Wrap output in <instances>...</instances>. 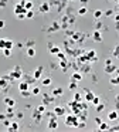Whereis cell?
Wrapping results in <instances>:
<instances>
[{"label": "cell", "mask_w": 119, "mask_h": 132, "mask_svg": "<svg viewBox=\"0 0 119 132\" xmlns=\"http://www.w3.org/2000/svg\"><path fill=\"white\" fill-rule=\"evenodd\" d=\"M81 100H82V97H81V94H78V92H75V94H74V101H77V102H81Z\"/></svg>", "instance_id": "cell-32"}, {"label": "cell", "mask_w": 119, "mask_h": 132, "mask_svg": "<svg viewBox=\"0 0 119 132\" xmlns=\"http://www.w3.org/2000/svg\"><path fill=\"white\" fill-rule=\"evenodd\" d=\"M20 92H21V97H24V98H27V97H30V95H33L31 91H29V89H27V91H20Z\"/></svg>", "instance_id": "cell-30"}, {"label": "cell", "mask_w": 119, "mask_h": 132, "mask_svg": "<svg viewBox=\"0 0 119 132\" xmlns=\"http://www.w3.org/2000/svg\"><path fill=\"white\" fill-rule=\"evenodd\" d=\"M79 1H81L82 4H85V3H88V0H79Z\"/></svg>", "instance_id": "cell-55"}, {"label": "cell", "mask_w": 119, "mask_h": 132, "mask_svg": "<svg viewBox=\"0 0 119 132\" xmlns=\"http://www.w3.org/2000/svg\"><path fill=\"white\" fill-rule=\"evenodd\" d=\"M99 101H101V100H99V97H94V100H92L91 102H92L94 105H95V107H96V105L99 104Z\"/></svg>", "instance_id": "cell-39"}, {"label": "cell", "mask_w": 119, "mask_h": 132, "mask_svg": "<svg viewBox=\"0 0 119 132\" xmlns=\"http://www.w3.org/2000/svg\"><path fill=\"white\" fill-rule=\"evenodd\" d=\"M17 19H20V20H23V19H26V14H17Z\"/></svg>", "instance_id": "cell-52"}, {"label": "cell", "mask_w": 119, "mask_h": 132, "mask_svg": "<svg viewBox=\"0 0 119 132\" xmlns=\"http://www.w3.org/2000/svg\"><path fill=\"white\" fill-rule=\"evenodd\" d=\"M27 13V10L24 9V6H21L20 3H17L14 6V14L17 16V14H26Z\"/></svg>", "instance_id": "cell-3"}, {"label": "cell", "mask_w": 119, "mask_h": 132, "mask_svg": "<svg viewBox=\"0 0 119 132\" xmlns=\"http://www.w3.org/2000/svg\"><path fill=\"white\" fill-rule=\"evenodd\" d=\"M47 128H48L50 131H53V129H57V128H58L57 119H50V121H48V125H47Z\"/></svg>", "instance_id": "cell-6"}, {"label": "cell", "mask_w": 119, "mask_h": 132, "mask_svg": "<svg viewBox=\"0 0 119 132\" xmlns=\"http://www.w3.org/2000/svg\"><path fill=\"white\" fill-rule=\"evenodd\" d=\"M4 105H6V107H14V105H16L14 98H10V97H6V98H4Z\"/></svg>", "instance_id": "cell-12"}, {"label": "cell", "mask_w": 119, "mask_h": 132, "mask_svg": "<svg viewBox=\"0 0 119 132\" xmlns=\"http://www.w3.org/2000/svg\"><path fill=\"white\" fill-rule=\"evenodd\" d=\"M37 111H38V112H41V114H44V112H45V105H44V104L38 105V107H37Z\"/></svg>", "instance_id": "cell-33"}, {"label": "cell", "mask_w": 119, "mask_h": 132, "mask_svg": "<svg viewBox=\"0 0 119 132\" xmlns=\"http://www.w3.org/2000/svg\"><path fill=\"white\" fill-rule=\"evenodd\" d=\"M115 21H116V23H119V14L115 16Z\"/></svg>", "instance_id": "cell-54"}, {"label": "cell", "mask_w": 119, "mask_h": 132, "mask_svg": "<svg viewBox=\"0 0 119 132\" xmlns=\"http://www.w3.org/2000/svg\"><path fill=\"white\" fill-rule=\"evenodd\" d=\"M109 81H111V84H112V85H119V75H118V77H115V78H111Z\"/></svg>", "instance_id": "cell-27"}, {"label": "cell", "mask_w": 119, "mask_h": 132, "mask_svg": "<svg viewBox=\"0 0 119 132\" xmlns=\"http://www.w3.org/2000/svg\"><path fill=\"white\" fill-rule=\"evenodd\" d=\"M53 101H54V97H53V95H48V94H44V95H43V104H44V105L53 102Z\"/></svg>", "instance_id": "cell-11"}, {"label": "cell", "mask_w": 119, "mask_h": 132, "mask_svg": "<svg viewBox=\"0 0 119 132\" xmlns=\"http://www.w3.org/2000/svg\"><path fill=\"white\" fill-rule=\"evenodd\" d=\"M82 80V74L78 73V71H75L72 75H71V81H74V82H79Z\"/></svg>", "instance_id": "cell-8"}, {"label": "cell", "mask_w": 119, "mask_h": 132, "mask_svg": "<svg viewBox=\"0 0 119 132\" xmlns=\"http://www.w3.org/2000/svg\"><path fill=\"white\" fill-rule=\"evenodd\" d=\"M27 56L31 57V58L36 56V50H34V47H29V48H27Z\"/></svg>", "instance_id": "cell-21"}, {"label": "cell", "mask_w": 119, "mask_h": 132, "mask_svg": "<svg viewBox=\"0 0 119 132\" xmlns=\"http://www.w3.org/2000/svg\"><path fill=\"white\" fill-rule=\"evenodd\" d=\"M6 118H7V115H6V114H0V122H3Z\"/></svg>", "instance_id": "cell-46"}, {"label": "cell", "mask_w": 119, "mask_h": 132, "mask_svg": "<svg viewBox=\"0 0 119 132\" xmlns=\"http://www.w3.org/2000/svg\"><path fill=\"white\" fill-rule=\"evenodd\" d=\"M4 44H6V38H0V50L4 48Z\"/></svg>", "instance_id": "cell-40"}, {"label": "cell", "mask_w": 119, "mask_h": 132, "mask_svg": "<svg viewBox=\"0 0 119 132\" xmlns=\"http://www.w3.org/2000/svg\"><path fill=\"white\" fill-rule=\"evenodd\" d=\"M29 88H30V84L27 81H21V82L18 84V89H20V91H27Z\"/></svg>", "instance_id": "cell-13"}, {"label": "cell", "mask_w": 119, "mask_h": 132, "mask_svg": "<svg viewBox=\"0 0 119 132\" xmlns=\"http://www.w3.org/2000/svg\"><path fill=\"white\" fill-rule=\"evenodd\" d=\"M109 64H112V60H111V58H106V61H105V65H109Z\"/></svg>", "instance_id": "cell-51"}, {"label": "cell", "mask_w": 119, "mask_h": 132, "mask_svg": "<svg viewBox=\"0 0 119 132\" xmlns=\"http://www.w3.org/2000/svg\"><path fill=\"white\" fill-rule=\"evenodd\" d=\"M41 84H43V85H45V87H48V85L51 84V78H44V80L41 81Z\"/></svg>", "instance_id": "cell-31"}, {"label": "cell", "mask_w": 119, "mask_h": 132, "mask_svg": "<svg viewBox=\"0 0 119 132\" xmlns=\"http://www.w3.org/2000/svg\"><path fill=\"white\" fill-rule=\"evenodd\" d=\"M92 38H94V41L101 43V41H102V33H101L99 30H95V31H94V34H92Z\"/></svg>", "instance_id": "cell-5"}, {"label": "cell", "mask_w": 119, "mask_h": 132, "mask_svg": "<svg viewBox=\"0 0 119 132\" xmlns=\"http://www.w3.org/2000/svg\"><path fill=\"white\" fill-rule=\"evenodd\" d=\"M16 45H17L18 48H21V47H24V44H23V43H17V44H16Z\"/></svg>", "instance_id": "cell-53"}, {"label": "cell", "mask_w": 119, "mask_h": 132, "mask_svg": "<svg viewBox=\"0 0 119 132\" xmlns=\"http://www.w3.org/2000/svg\"><path fill=\"white\" fill-rule=\"evenodd\" d=\"M102 14H104L102 10H95V12H94V17H95V19H99Z\"/></svg>", "instance_id": "cell-34"}, {"label": "cell", "mask_w": 119, "mask_h": 132, "mask_svg": "<svg viewBox=\"0 0 119 132\" xmlns=\"http://www.w3.org/2000/svg\"><path fill=\"white\" fill-rule=\"evenodd\" d=\"M101 122H102V119H101L99 117H96V118H95V124H96V125H99Z\"/></svg>", "instance_id": "cell-48"}, {"label": "cell", "mask_w": 119, "mask_h": 132, "mask_svg": "<svg viewBox=\"0 0 119 132\" xmlns=\"http://www.w3.org/2000/svg\"><path fill=\"white\" fill-rule=\"evenodd\" d=\"M3 54H4V57H12V50L10 48H3Z\"/></svg>", "instance_id": "cell-26"}, {"label": "cell", "mask_w": 119, "mask_h": 132, "mask_svg": "<svg viewBox=\"0 0 119 132\" xmlns=\"http://www.w3.org/2000/svg\"><path fill=\"white\" fill-rule=\"evenodd\" d=\"M23 117H24L23 112H16V118H17V119H23Z\"/></svg>", "instance_id": "cell-44"}, {"label": "cell", "mask_w": 119, "mask_h": 132, "mask_svg": "<svg viewBox=\"0 0 119 132\" xmlns=\"http://www.w3.org/2000/svg\"><path fill=\"white\" fill-rule=\"evenodd\" d=\"M99 131H109V125L105 124V122H101L99 124Z\"/></svg>", "instance_id": "cell-23"}, {"label": "cell", "mask_w": 119, "mask_h": 132, "mask_svg": "<svg viewBox=\"0 0 119 132\" xmlns=\"http://www.w3.org/2000/svg\"><path fill=\"white\" fill-rule=\"evenodd\" d=\"M4 26H6V21L4 20H0V29H4Z\"/></svg>", "instance_id": "cell-49"}, {"label": "cell", "mask_w": 119, "mask_h": 132, "mask_svg": "<svg viewBox=\"0 0 119 132\" xmlns=\"http://www.w3.org/2000/svg\"><path fill=\"white\" fill-rule=\"evenodd\" d=\"M13 45H14V43L12 41V40H6V44H4V48H13Z\"/></svg>", "instance_id": "cell-24"}, {"label": "cell", "mask_w": 119, "mask_h": 132, "mask_svg": "<svg viewBox=\"0 0 119 132\" xmlns=\"http://www.w3.org/2000/svg\"><path fill=\"white\" fill-rule=\"evenodd\" d=\"M24 9H26V10H33V1H26V3H24Z\"/></svg>", "instance_id": "cell-25"}, {"label": "cell", "mask_w": 119, "mask_h": 132, "mask_svg": "<svg viewBox=\"0 0 119 132\" xmlns=\"http://www.w3.org/2000/svg\"><path fill=\"white\" fill-rule=\"evenodd\" d=\"M94 92L92 91H89V89H85V102H91L92 100H94Z\"/></svg>", "instance_id": "cell-9"}, {"label": "cell", "mask_w": 119, "mask_h": 132, "mask_svg": "<svg viewBox=\"0 0 119 132\" xmlns=\"http://www.w3.org/2000/svg\"><path fill=\"white\" fill-rule=\"evenodd\" d=\"M118 9H119V3H118Z\"/></svg>", "instance_id": "cell-57"}, {"label": "cell", "mask_w": 119, "mask_h": 132, "mask_svg": "<svg viewBox=\"0 0 119 132\" xmlns=\"http://www.w3.org/2000/svg\"><path fill=\"white\" fill-rule=\"evenodd\" d=\"M118 118H119V114H118L116 109H115V111H111V112L108 114V119H109V121H116Z\"/></svg>", "instance_id": "cell-10"}, {"label": "cell", "mask_w": 119, "mask_h": 132, "mask_svg": "<svg viewBox=\"0 0 119 132\" xmlns=\"http://www.w3.org/2000/svg\"><path fill=\"white\" fill-rule=\"evenodd\" d=\"M33 17H34L33 10H27V13H26V19H33Z\"/></svg>", "instance_id": "cell-36"}, {"label": "cell", "mask_w": 119, "mask_h": 132, "mask_svg": "<svg viewBox=\"0 0 119 132\" xmlns=\"http://www.w3.org/2000/svg\"><path fill=\"white\" fill-rule=\"evenodd\" d=\"M57 57H58L60 60H67V57H65V54H62L61 51H60L58 54H57Z\"/></svg>", "instance_id": "cell-42"}, {"label": "cell", "mask_w": 119, "mask_h": 132, "mask_svg": "<svg viewBox=\"0 0 119 132\" xmlns=\"http://www.w3.org/2000/svg\"><path fill=\"white\" fill-rule=\"evenodd\" d=\"M68 88H70V89H72V91H75V89L78 88V85H77V82H74V81H71V84L68 85Z\"/></svg>", "instance_id": "cell-35"}, {"label": "cell", "mask_w": 119, "mask_h": 132, "mask_svg": "<svg viewBox=\"0 0 119 132\" xmlns=\"http://www.w3.org/2000/svg\"><path fill=\"white\" fill-rule=\"evenodd\" d=\"M54 112L57 114V117H61V115L65 114V108H64V107H55V108H54Z\"/></svg>", "instance_id": "cell-16"}, {"label": "cell", "mask_w": 119, "mask_h": 132, "mask_svg": "<svg viewBox=\"0 0 119 132\" xmlns=\"http://www.w3.org/2000/svg\"><path fill=\"white\" fill-rule=\"evenodd\" d=\"M31 94H33V95H38V94H40V88L34 87V88H33V91H31Z\"/></svg>", "instance_id": "cell-38"}, {"label": "cell", "mask_w": 119, "mask_h": 132, "mask_svg": "<svg viewBox=\"0 0 119 132\" xmlns=\"http://www.w3.org/2000/svg\"><path fill=\"white\" fill-rule=\"evenodd\" d=\"M115 100H116V109H119V94L115 97Z\"/></svg>", "instance_id": "cell-50"}, {"label": "cell", "mask_w": 119, "mask_h": 132, "mask_svg": "<svg viewBox=\"0 0 119 132\" xmlns=\"http://www.w3.org/2000/svg\"><path fill=\"white\" fill-rule=\"evenodd\" d=\"M101 27H102V23H101V21H96V23H95V30H99Z\"/></svg>", "instance_id": "cell-45"}, {"label": "cell", "mask_w": 119, "mask_h": 132, "mask_svg": "<svg viewBox=\"0 0 119 132\" xmlns=\"http://www.w3.org/2000/svg\"><path fill=\"white\" fill-rule=\"evenodd\" d=\"M65 124L68 125V126H78V124H79V119L77 115H68V117L65 118Z\"/></svg>", "instance_id": "cell-2"}, {"label": "cell", "mask_w": 119, "mask_h": 132, "mask_svg": "<svg viewBox=\"0 0 119 132\" xmlns=\"http://www.w3.org/2000/svg\"><path fill=\"white\" fill-rule=\"evenodd\" d=\"M115 73H116V74L119 75V68H116V71H115Z\"/></svg>", "instance_id": "cell-56"}, {"label": "cell", "mask_w": 119, "mask_h": 132, "mask_svg": "<svg viewBox=\"0 0 119 132\" xmlns=\"http://www.w3.org/2000/svg\"><path fill=\"white\" fill-rule=\"evenodd\" d=\"M57 30H60V24L57 23V21H54V23H53V26L48 29V33H51V31H57Z\"/></svg>", "instance_id": "cell-19"}, {"label": "cell", "mask_w": 119, "mask_h": 132, "mask_svg": "<svg viewBox=\"0 0 119 132\" xmlns=\"http://www.w3.org/2000/svg\"><path fill=\"white\" fill-rule=\"evenodd\" d=\"M34 44H36L34 40H29V41L26 43V45H27V47H34Z\"/></svg>", "instance_id": "cell-41"}, {"label": "cell", "mask_w": 119, "mask_h": 132, "mask_svg": "<svg viewBox=\"0 0 119 132\" xmlns=\"http://www.w3.org/2000/svg\"><path fill=\"white\" fill-rule=\"evenodd\" d=\"M7 4V0H0V7H4Z\"/></svg>", "instance_id": "cell-47"}, {"label": "cell", "mask_w": 119, "mask_h": 132, "mask_svg": "<svg viewBox=\"0 0 119 132\" xmlns=\"http://www.w3.org/2000/svg\"><path fill=\"white\" fill-rule=\"evenodd\" d=\"M106 74H112L116 71V67L115 65H112V64H109V65H105V70H104Z\"/></svg>", "instance_id": "cell-14"}, {"label": "cell", "mask_w": 119, "mask_h": 132, "mask_svg": "<svg viewBox=\"0 0 119 132\" xmlns=\"http://www.w3.org/2000/svg\"><path fill=\"white\" fill-rule=\"evenodd\" d=\"M50 6H51V4H50L48 1L41 3V4H40V13H43V14H44V13H48V12H50Z\"/></svg>", "instance_id": "cell-4"}, {"label": "cell", "mask_w": 119, "mask_h": 132, "mask_svg": "<svg viewBox=\"0 0 119 132\" xmlns=\"http://www.w3.org/2000/svg\"><path fill=\"white\" fill-rule=\"evenodd\" d=\"M10 124H12V122H10V118H6V119L3 121V125H4L6 128H9V126H10Z\"/></svg>", "instance_id": "cell-37"}, {"label": "cell", "mask_w": 119, "mask_h": 132, "mask_svg": "<svg viewBox=\"0 0 119 132\" xmlns=\"http://www.w3.org/2000/svg\"><path fill=\"white\" fill-rule=\"evenodd\" d=\"M7 129H9V131H18V129H20V125H18L17 122H12Z\"/></svg>", "instance_id": "cell-18"}, {"label": "cell", "mask_w": 119, "mask_h": 132, "mask_svg": "<svg viewBox=\"0 0 119 132\" xmlns=\"http://www.w3.org/2000/svg\"><path fill=\"white\" fill-rule=\"evenodd\" d=\"M104 109H105V105H104V104L99 102L98 105H96V112H98V114H99V112H102Z\"/></svg>", "instance_id": "cell-29"}, {"label": "cell", "mask_w": 119, "mask_h": 132, "mask_svg": "<svg viewBox=\"0 0 119 132\" xmlns=\"http://www.w3.org/2000/svg\"><path fill=\"white\" fill-rule=\"evenodd\" d=\"M62 94H64V89H62L61 87L54 88V89H53V92H51V95H53L54 98H55V97H61Z\"/></svg>", "instance_id": "cell-7"}, {"label": "cell", "mask_w": 119, "mask_h": 132, "mask_svg": "<svg viewBox=\"0 0 119 132\" xmlns=\"http://www.w3.org/2000/svg\"><path fill=\"white\" fill-rule=\"evenodd\" d=\"M6 115H7V118H13L16 115L14 114V107H7L6 108Z\"/></svg>", "instance_id": "cell-15"}, {"label": "cell", "mask_w": 119, "mask_h": 132, "mask_svg": "<svg viewBox=\"0 0 119 132\" xmlns=\"http://www.w3.org/2000/svg\"><path fill=\"white\" fill-rule=\"evenodd\" d=\"M41 73H43V67H37V70L34 71V74H33V77H34L36 80H38V78L41 77Z\"/></svg>", "instance_id": "cell-17"}, {"label": "cell", "mask_w": 119, "mask_h": 132, "mask_svg": "<svg viewBox=\"0 0 119 132\" xmlns=\"http://www.w3.org/2000/svg\"><path fill=\"white\" fill-rule=\"evenodd\" d=\"M21 75H23L21 67H20V65H16L14 70L9 74V78H10V81H13V80H18V78H21Z\"/></svg>", "instance_id": "cell-1"}, {"label": "cell", "mask_w": 119, "mask_h": 132, "mask_svg": "<svg viewBox=\"0 0 119 132\" xmlns=\"http://www.w3.org/2000/svg\"><path fill=\"white\" fill-rule=\"evenodd\" d=\"M6 87H9L7 80H6L4 77H1V78H0V88H6Z\"/></svg>", "instance_id": "cell-22"}, {"label": "cell", "mask_w": 119, "mask_h": 132, "mask_svg": "<svg viewBox=\"0 0 119 132\" xmlns=\"http://www.w3.org/2000/svg\"><path fill=\"white\" fill-rule=\"evenodd\" d=\"M81 71L82 73H91V64H82Z\"/></svg>", "instance_id": "cell-20"}, {"label": "cell", "mask_w": 119, "mask_h": 132, "mask_svg": "<svg viewBox=\"0 0 119 132\" xmlns=\"http://www.w3.org/2000/svg\"><path fill=\"white\" fill-rule=\"evenodd\" d=\"M112 14H113V10H111V9L105 12V16H106V17H111V16H112Z\"/></svg>", "instance_id": "cell-43"}, {"label": "cell", "mask_w": 119, "mask_h": 132, "mask_svg": "<svg viewBox=\"0 0 119 132\" xmlns=\"http://www.w3.org/2000/svg\"><path fill=\"white\" fill-rule=\"evenodd\" d=\"M87 12H88V9H87V7H81V9L78 10V14H79V16H85V14H87Z\"/></svg>", "instance_id": "cell-28"}]
</instances>
